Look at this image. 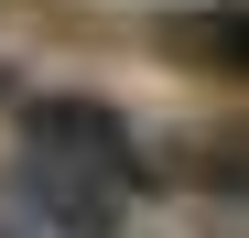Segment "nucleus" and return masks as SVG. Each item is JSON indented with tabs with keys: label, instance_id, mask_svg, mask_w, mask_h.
<instances>
[{
	"label": "nucleus",
	"instance_id": "obj_1",
	"mask_svg": "<svg viewBox=\"0 0 249 238\" xmlns=\"http://www.w3.org/2000/svg\"><path fill=\"white\" fill-rule=\"evenodd\" d=\"M130 195H141V163H108L76 141H22V206L65 238H119Z\"/></svg>",
	"mask_w": 249,
	"mask_h": 238
},
{
	"label": "nucleus",
	"instance_id": "obj_2",
	"mask_svg": "<svg viewBox=\"0 0 249 238\" xmlns=\"http://www.w3.org/2000/svg\"><path fill=\"white\" fill-rule=\"evenodd\" d=\"M162 44L184 65H217V76H249V0H206V11H174Z\"/></svg>",
	"mask_w": 249,
	"mask_h": 238
},
{
	"label": "nucleus",
	"instance_id": "obj_3",
	"mask_svg": "<svg viewBox=\"0 0 249 238\" xmlns=\"http://www.w3.org/2000/svg\"><path fill=\"white\" fill-rule=\"evenodd\" d=\"M184 184H217V195H249V119H228V130H195L184 152Z\"/></svg>",
	"mask_w": 249,
	"mask_h": 238
},
{
	"label": "nucleus",
	"instance_id": "obj_4",
	"mask_svg": "<svg viewBox=\"0 0 249 238\" xmlns=\"http://www.w3.org/2000/svg\"><path fill=\"white\" fill-rule=\"evenodd\" d=\"M11 87H22V76H11V65H0V98H11Z\"/></svg>",
	"mask_w": 249,
	"mask_h": 238
},
{
	"label": "nucleus",
	"instance_id": "obj_5",
	"mask_svg": "<svg viewBox=\"0 0 249 238\" xmlns=\"http://www.w3.org/2000/svg\"><path fill=\"white\" fill-rule=\"evenodd\" d=\"M0 238H22V227H11V217H0Z\"/></svg>",
	"mask_w": 249,
	"mask_h": 238
}]
</instances>
